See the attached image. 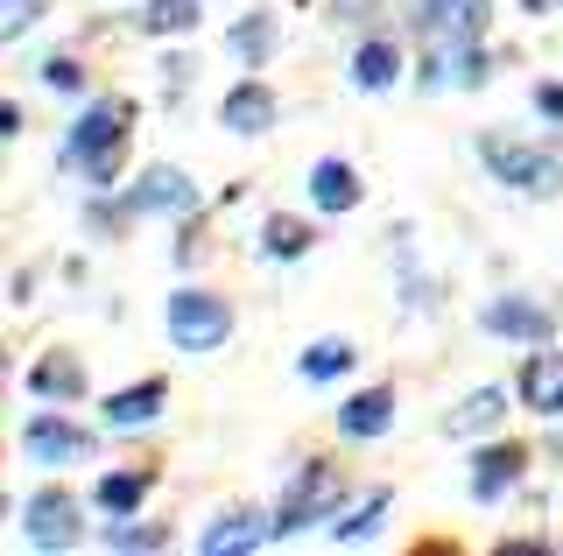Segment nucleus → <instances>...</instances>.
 Listing matches in <instances>:
<instances>
[{
    "mask_svg": "<svg viewBox=\"0 0 563 556\" xmlns=\"http://www.w3.org/2000/svg\"><path fill=\"white\" fill-rule=\"evenodd\" d=\"M500 415H507V394H500V388H479V394H465V402L451 409L444 430H451V437H486Z\"/></svg>",
    "mask_w": 563,
    "mask_h": 556,
    "instance_id": "nucleus-13",
    "label": "nucleus"
},
{
    "mask_svg": "<svg viewBox=\"0 0 563 556\" xmlns=\"http://www.w3.org/2000/svg\"><path fill=\"white\" fill-rule=\"evenodd\" d=\"M22 444H29V458H43V465H70V458H85V451H92V437H85V430L49 423V415H35Z\"/></svg>",
    "mask_w": 563,
    "mask_h": 556,
    "instance_id": "nucleus-9",
    "label": "nucleus"
},
{
    "mask_svg": "<svg viewBox=\"0 0 563 556\" xmlns=\"http://www.w3.org/2000/svg\"><path fill=\"white\" fill-rule=\"evenodd\" d=\"M148 29L155 36H190L198 29V0H148Z\"/></svg>",
    "mask_w": 563,
    "mask_h": 556,
    "instance_id": "nucleus-23",
    "label": "nucleus"
},
{
    "mask_svg": "<svg viewBox=\"0 0 563 556\" xmlns=\"http://www.w3.org/2000/svg\"><path fill=\"white\" fill-rule=\"evenodd\" d=\"M268 43H275V22H268V14H246V22L233 29V49H240L246 64H261V57H268Z\"/></svg>",
    "mask_w": 563,
    "mask_h": 556,
    "instance_id": "nucleus-25",
    "label": "nucleus"
},
{
    "mask_svg": "<svg viewBox=\"0 0 563 556\" xmlns=\"http://www.w3.org/2000/svg\"><path fill=\"white\" fill-rule=\"evenodd\" d=\"M141 493H148V479H141V472H106L99 479V508L106 514H134Z\"/></svg>",
    "mask_w": 563,
    "mask_h": 556,
    "instance_id": "nucleus-21",
    "label": "nucleus"
},
{
    "mask_svg": "<svg viewBox=\"0 0 563 556\" xmlns=\"http://www.w3.org/2000/svg\"><path fill=\"white\" fill-rule=\"evenodd\" d=\"M324 500H331V465H303V472H296V486L282 493V508H275V535L310 529V521L324 514Z\"/></svg>",
    "mask_w": 563,
    "mask_h": 556,
    "instance_id": "nucleus-5",
    "label": "nucleus"
},
{
    "mask_svg": "<svg viewBox=\"0 0 563 556\" xmlns=\"http://www.w3.org/2000/svg\"><path fill=\"white\" fill-rule=\"evenodd\" d=\"M352 367V345L345 338H317L310 353H303V380H339Z\"/></svg>",
    "mask_w": 563,
    "mask_h": 556,
    "instance_id": "nucleus-22",
    "label": "nucleus"
},
{
    "mask_svg": "<svg viewBox=\"0 0 563 556\" xmlns=\"http://www.w3.org/2000/svg\"><path fill=\"white\" fill-rule=\"evenodd\" d=\"M310 198H317V212H352V204H360V177H352L345 163H317Z\"/></svg>",
    "mask_w": 563,
    "mask_h": 556,
    "instance_id": "nucleus-14",
    "label": "nucleus"
},
{
    "mask_svg": "<svg viewBox=\"0 0 563 556\" xmlns=\"http://www.w3.org/2000/svg\"><path fill=\"white\" fill-rule=\"evenodd\" d=\"M521 394H528V409H542V415H563V353H536V359H528V374H521Z\"/></svg>",
    "mask_w": 563,
    "mask_h": 556,
    "instance_id": "nucleus-11",
    "label": "nucleus"
},
{
    "mask_svg": "<svg viewBox=\"0 0 563 556\" xmlns=\"http://www.w3.org/2000/svg\"><path fill=\"white\" fill-rule=\"evenodd\" d=\"M29 388H35V394H57V402H64V394H78V388H85V374L70 367V359H49V367H35V374H29Z\"/></svg>",
    "mask_w": 563,
    "mask_h": 556,
    "instance_id": "nucleus-24",
    "label": "nucleus"
},
{
    "mask_svg": "<svg viewBox=\"0 0 563 556\" xmlns=\"http://www.w3.org/2000/svg\"><path fill=\"white\" fill-rule=\"evenodd\" d=\"M275 535V521H261V514H246V508H233V514H219L211 529L198 535V549L205 556H240V549H261Z\"/></svg>",
    "mask_w": 563,
    "mask_h": 556,
    "instance_id": "nucleus-8",
    "label": "nucleus"
},
{
    "mask_svg": "<svg viewBox=\"0 0 563 556\" xmlns=\"http://www.w3.org/2000/svg\"><path fill=\"white\" fill-rule=\"evenodd\" d=\"M395 423V388H374V394H352L339 409V430L345 437H380V430Z\"/></svg>",
    "mask_w": 563,
    "mask_h": 556,
    "instance_id": "nucleus-12",
    "label": "nucleus"
},
{
    "mask_svg": "<svg viewBox=\"0 0 563 556\" xmlns=\"http://www.w3.org/2000/svg\"><path fill=\"white\" fill-rule=\"evenodd\" d=\"M155 415H163V388H155V380H141V388H128V394L106 402V423H113V430H148Z\"/></svg>",
    "mask_w": 563,
    "mask_h": 556,
    "instance_id": "nucleus-15",
    "label": "nucleus"
},
{
    "mask_svg": "<svg viewBox=\"0 0 563 556\" xmlns=\"http://www.w3.org/2000/svg\"><path fill=\"white\" fill-rule=\"evenodd\" d=\"M219 120H225V134H246V142H254V134L275 127V92H268L261 78H246V85H233V92H225Z\"/></svg>",
    "mask_w": 563,
    "mask_h": 556,
    "instance_id": "nucleus-7",
    "label": "nucleus"
},
{
    "mask_svg": "<svg viewBox=\"0 0 563 556\" xmlns=\"http://www.w3.org/2000/svg\"><path fill=\"white\" fill-rule=\"evenodd\" d=\"M35 78H43L49 92H78V85H85V71H78V64H70V57H49V64H43V71H35Z\"/></svg>",
    "mask_w": 563,
    "mask_h": 556,
    "instance_id": "nucleus-27",
    "label": "nucleus"
},
{
    "mask_svg": "<svg viewBox=\"0 0 563 556\" xmlns=\"http://www.w3.org/2000/svg\"><path fill=\"white\" fill-rule=\"evenodd\" d=\"M22 529H29V543H35V549H70V535H78V500H64V493H35L29 508H22Z\"/></svg>",
    "mask_w": 563,
    "mask_h": 556,
    "instance_id": "nucleus-6",
    "label": "nucleus"
},
{
    "mask_svg": "<svg viewBox=\"0 0 563 556\" xmlns=\"http://www.w3.org/2000/svg\"><path fill=\"white\" fill-rule=\"evenodd\" d=\"M35 8H43V0H0V36H22L35 22Z\"/></svg>",
    "mask_w": 563,
    "mask_h": 556,
    "instance_id": "nucleus-28",
    "label": "nucleus"
},
{
    "mask_svg": "<svg viewBox=\"0 0 563 556\" xmlns=\"http://www.w3.org/2000/svg\"><path fill=\"white\" fill-rule=\"evenodd\" d=\"M416 14L430 43H479L486 29V0H416Z\"/></svg>",
    "mask_w": 563,
    "mask_h": 556,
    "instance_id": "nucleus-4",
    "label": "nucleus"
},
{
    "mask_svg": "<svg viewBox=\"0 0 563 556\" xmlns=\"http://www.w3.org/2000/svg\"><path fill=\"white\" fill-rule=\"evenodd\" d=\"M128 120H134L128 99H106V107H92L78 127H70V142H64V169H85L92 184H113L120 148H128Z\"/></svg>",
    "mask_w": 563,
    "mask_h": 556,
    "instance_id": "nucleus-1",
    "label": "nucleus"
},
{
    "mask_svg": "<svg viewBox=\"0 0 563 556\" xmlns=\"http://www.w3.org/2000/svg\"><path fill=\"white\" fill-rule=\"evenodd\" d=\"M486 332L493 338H550V310H536V303H493L486 310Z\"/></svg>",
    "mask_w": 563,
    "mask_h": 556,
    "instance_id": "nucleus-16",
    "label": "nucleus"
},
{
    "mask_svg": "<svg viewBox=\"0 0 563 556\" xmlns=\"http://www.w3.org/2000/svg\"><path fill=\"white\" fill-rule=\"evenodd\" d=\"M479 155H486L493 177L528 190V198H550V190H556V163H550V155H528V148H507V142H479Z\"/></svg>",
    "mask_w": 563,
    "mask_h": 556,
    "instance_id": "nucleus-3",
    "label": "nucleus"
},
{
    "mask_svg": "<svg viewBox=\"0 0 563 556\" xmlns=\"http://www.w3.org/2000/svg\"><path fill=\"white\" fill-rule=\"evenodd\" d=\"M169 535L163 529H141V521H128V529H106V549H163Z\"/></svg>",
    "mask_w": 563,
    "mask_h": 556,
    "instance_id": "nucleus-26",
    "label": "nucleus"
},
{
    "mask_svg": "<svg viewBox=\"0 0 563 556\" xmlns=\"http://www.w3.org/2000/svg\"><path fill=\"white\" fill-rule=\"evenodd\" d=\"M134 204H141V212H190V204H198V190H190L184 169H148L141 190H134Z\"/></svg>",
    "mask_w": 563,
    "mask_h": 556,
    "instance_id": "nucleus-10",
    "label": "nucleus"
},
{
    "mask_svg": "<svg viewBox=\"0 0 563 556\" xmlns=\"http://www.w3.org/2000/svg\"><path fill=\"white\" fill-rule=\"evenodd\" d=\"M395 78H401V49L395 43H366L360 57H352V85H360V92H387Z\"/></svg>",
    "mask_w": 563,
    "mask_h": 556,
    "instance_id": "nucleus-18",
    "label": "nucleus"
},
{
    "mask_svg": "<svg viewBox=\"0 0 563 556\" xmlns=\"http://www.w3.org/2000/svg\"><path fill=\"white\" fill-rule=\"evenodd\" d=\"M261 254H268V260H303V254H310V225L275 212L268 225H261Z\"/></svg>",
    "mask_w": 563,
    "mask_h": 556,
    "instance_id": "nucleus-20",
    "label": "nucleus"
},
{
    "mask_svg": "<svg viewBox=\"0 0 563 556\" xmlns=\"http://www.w3.org/2000/svg\"><path fill=\"white\" fill-rule=\"evenodd\" d=\"M515 472H521V451L515 444H507V451H486V458L472 465V493H479V500H500L507 486H515Z\"/></svg>",
    "mask_w": 563,
    "mask_h": 556,
    "instance_id": "nucleus-19",
    "label": "nucleus"
},
{
    "mask_svg": "<svg viewBox=\"0 0 563 556\" xmlns=\"http://www.w3.org/2000/svg\"><path fill=\"white\" fill-rule=\"evenodd\" d=\"M225 332H233V310L219 297H205V289L169 297V338L184 345V353H211V345H225Z\"/></svg>",
    "mask_w": 563,
    "mask_h": 556,
    "instance_id": "nucleus-2",
    "label": "nucleus"
},
{
    "mask_svg": "<svg viewBox=\"0 0 563 556\" xmlns=\"http://www.w3.org/2000/svg\"><path fill=\"white\" fill-rule=\"evenodd\" d=\"M536 107H542V113H563V85H542V92H536Z\"/></svg>",
    "mask_w": 563,
    "mask_h": 556,
    "instance_id": "nucleus-29",
    "label": "nucleus"
},
{
    "mask_svg": "<svg viewBox=\"0 0 563 556\" xmlns=\"http://www.w3.org/2000/svg\"><path fill=\"white\" fill-rule=\"evenodd\" d=\"M380 514H387V493H360V500H345V508L324 514V535L331 543H352V535H366Z\"/></svg>",
    "mask_w": 563,
    "mask_h": 556,
    "instance_id": "nucleus-17",
    "label": "nucleus"
}]
</instances>
